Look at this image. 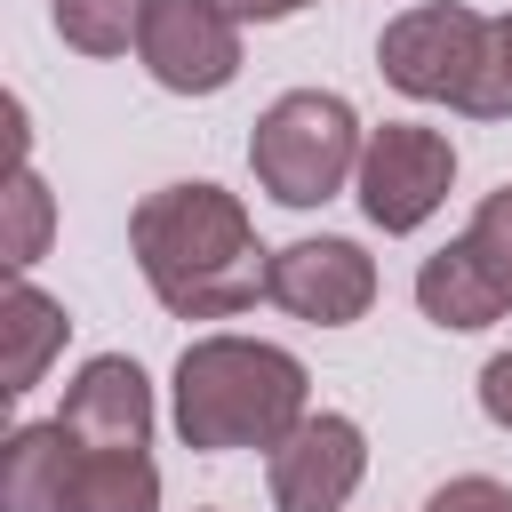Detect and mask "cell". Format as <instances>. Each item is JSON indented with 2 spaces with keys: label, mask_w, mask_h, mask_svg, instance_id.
I'll return each mask as SVG.
<instances>
[{
  "label": "cell",
  "mask_w": 512,
  "mask_h": 512,
  "mask_svg": "<svg viewBox=\"0 0 512 512\" xmlns=\"http://www.w3.org/2000/svg\"><path fill=\"white\" fill-rule=\"evenodd\" d=\"M480 408H488V424L512 432V352H496V360L480 368Z\"/></svg>",
  "instance_id": "18"
},
{
  "label": "cell",
  "mask_w": 512,
  "mask_h": 512,
  "mask_svg": "<svg viewBox=\"0 0 512 512\" xmlns=\"http://www.w3.org/2000/svg\"><path fill=\"white\" fill-rule=\"evenodd\" d=\"M224 16H240V24H280V16H296V8H312V0H216Z\"/></svg>",
  "instance_id": "19"
},
{
  "label": "cell",
  "mask_w": 512,
  "mask_h": 512,
  "mask_svg": "<svg viewBox=\"0 0 512 512\" xmlns=\"http://www.w3.org/2000/svg\"><path fill=\"white\" fill-rule=\"evenodd\" d=\"M136 56L168 96H216L240 72V16H224L216 0H152Z\"/></svg>",
  "instance_id": "6"
},
{
  "label": "cell",
  "mask_w": 512,
  "mask_h": 512,
  "mask_svg": "<svg viewBox=\"0 0 512 512\" xmlns=\"http://www.w3.org/2000/svg\"><path fill=\"white\" fill-rule=\"evenodd\" d=\"M8 232H0V256H8V272H32L40 264V248H48V184L32 176V160H8Z\"/></svg>",
  "instance_id": "14"
},
{
  "label": "cell",
  "mask_w": 512,
  "mask_h": 512,
  "mask_svg": "<svg viewBox=\"0 0 512 512\" xmlns=\"http://www.w3.org/2000/svg\"><path fill=\"white\" fill-rule=\"evenodd\" d=\"M304 360L256 336H200L176 360V432L184 448H280L304 424Z\"/></svg>",
  "instance_id": "2"
},
{
  "label": "cell",
  "mask_w": 512,
  "mask_h": 512,
  "mask_svg": "<svg viewBox=\"0 0 512 512\" xmlns=\"http://www.w3.org/2000/svg\"><path fill=\"white\" fill-rule=\"evenodd\" d=\"M472 120H512V16L488 24V64L472 88Z\"/></svg>",
  "instance_id": "16"
},
{
  "label": "cell",
  "mask_w": 512,
  "mask_h": 512,
  "mask_svg": "<svg viewBox=\"0 0 512 512\" xmlns=\"http://www.w3.org/2000/svg\"><path fill=\"white\" fill-rule=\"evenodd\" d=\"M64 304L56 296H40L24 272L8 280V296H0V392L16 400V392H32L40 384V368L64 352Z\"/></svg>",
  "instance_id": "11"
},
{
  "label": "cell",
  "mask_w": 512,
  "mask_h": 512,
  "mask_svg": "<svg viewBox=\"0 0 512 512\" xmlns=\"http://www.w3.org/2000/svg\"><path fill=\"white\" fill-rule=\"evenodd\" d=\"M72 504V432L48 424H16L0 448V512H64Z\"/></svg>",
  "instance_id": "10"
},
{
  "label": "cell",
  "mask_w": 512,
  "mask_h": 512,
  "mask_svg": "<svg viewBox=\"0 0 512 512\" xmlns=\"http://www.w3.org/2000/svg\"><path fill=\"white\" fill-rule=\"evenodd\" d=\"M128 240L152 296L176 320H232L264 296V272H272V256L248 232V208L216 184H160L128 216Z\"/></svg>",
  "instance_id": "1"
},
{
  "label": "cell",
  "mask_w": 512,
  "mask_h": 512,
  "mask_svg": "<svg viewBox=\"0 0 512 512\" xmlns=\"http://www.w3.org/2000/svg\"><path fill=\"white\" fill-rule=\"evenodd\" d=\"M424 512H512V488H496V480H448V488H432V504Z\"/></svg>",
  "instance_id": "17"
},
{
  "label": "cell",
  "mask_w": 512,
  "mask_h": 512,
  "mask_svg": "<svg viewBox=\"0 0 512 512\" xmlns=\"http://www.w3.org/2000/svg\"><path fill=\"white\" fill-rule=\"evenodd\" d=\"M376 64H384V80L400 96L472 112V88H480V64H488V16H472L456 0H424V8L384 24Z\"/></svg>",
  "instance_id": "4"
},
{
  "label": "cell",
  "mask_w": 512,
  "mask_h": 512,
  "mask_svg": "<svg viewBox=\"0 0 512 512\" xmlns=\"http://www.w3.org/2000/svg\"><path fill=\"white\" fill-rule=\"evenodd\" d=\"M144 8L152 0H56V32L80 48V56H128L136 32H144Z\"/></svg>",
  "instance_id": "13"
},
{
  "label": "cell",
  "mask_w": 512,
  "mask_h": 512,
  "mask_svg": "<svg viewBox=\"0 0 512 512\" xmlns=\"http://www.w3.org/2000/svg\"><path fill=\"white\" fill-rule=\"evenodd\" d=\"M360 152H368V136H360V120H352V104L328 96V88L280 96V104L256 120V136H248V168H256V184H264L280 208H320V200H336L344 176H360Z\"/></svg>",
  "instance_id": "3"
},
{
  "label": "cell",
  "mask_w": 512,
  "mask_h": 512,
  "mask_svg": "<svg viewBox=\"0 0 512 512\" xmlns=\"http://www.w3.org/2000/svg\"><path fill=\"white\" fill-rule=\"evenodd\" d=\"M56 424H64L80 448H104V456L144 448V440H152V384H144V368H136V360H120V352L88 360V368L72 376V392H64Z\"/></svg>",
  "instance_id": "9"
},
{
  "label": "cell",
  "mask_w": 512,
  "mask_h": 512,
  "mask_svg": "<svg viewBox=\"0 0 512 512\" xmlns=\"http://www.w3.org/2000/svg\"><path fill=\"white\" fill-rule=\"evenodd\" d=\"M360 208L376 232H416L448 184H456V144L440 128H416V120H384L368 128V152H360Z\"/></svg>",
  "instance_id": "5"
},
{
  "label": "cell",
  "mask_w": 512,
  "mask_h": 512,
  "mask_svg": "<svg viewBox=\"0 0 512 512\" xmlns=\"http://www.w3.org/2000/svg\"><path fill=\"white\" fill-rule=\"evenodd\" d=\"M472 264H480V280L496 288V304L512 312V184H496L480 208H472V224H464V240H456Z\"/></svg>",
  "instance_id": "15"
},
{
  "label": "cell",
  "mask_w": 512,
  "mask_h": 512,
  "mask_svg": "<svg viewBox=\"0 0 512 512\" xmlns=\"http://www.w3.org/2000/svg\"><path fill=\"white\" fill-rule=\"evenodd\" d=\"M64 512H160V472L144 448H80L72 440V504Z\"/></svg>",
  "instance_id": "12"
},
{
  "label": "cell",
  "mask_w": 512,
  "mask_h": 512,
  "mask_svg": "<svg viewBox=\"0 0 512 512\" xmlns=\"http://www.w3.org/2000/svg\"><path fill=\"white\" fill-rule=\"evenodd\" d=\"M264 296L312 328H344L376 304V264L352 240H288V248H272Z\"/></svg>",
  "instance_id": "7"
},
{
  "label": "cell",
  "mask_w": 512,
  "mask_h": 512,
  "mask_svg": "<svg viewBox=\"0 0 512 512\" xmlns=\"http://www.w3.org/2000/svg\"><path fill=\"white\" fill-rule=\"evenodd\" d=\"M368 472V440L352 416H304L280 448H272V504L280 512H344L352 488Z\"/></svg>",
  "instance_id": "8"
}]
</instances>
